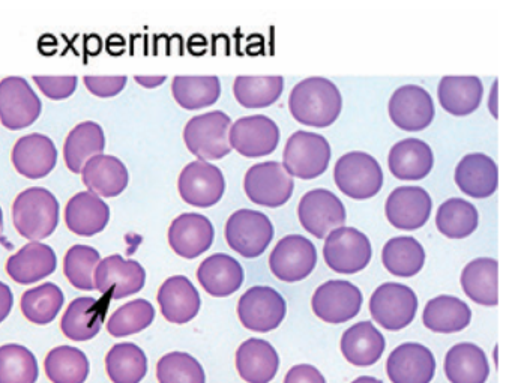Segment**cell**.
Listing matches in <instances>:
<instances>
[{
  "label": "cell",
  "mask_w": 512,
  "mask_h": 383,
  "mask_svg": "<svg viewBox=\"0 0 512 383\" xmlns=\"http://www.w3.org/2000/svg\"><path fill=\"white\" fill-rule=\"evenodd\" d=\"M154 319V305L146 299H136L122 305L110 316L107 331L116 338L128 337L149 328Z\"/></svg>",
  "instance_id": "obj_46"
},
{
  "label": "cell",
  "mask_w": 512,
  "mask_h": 383,
  "mask_svg": "<svg viewBox=\"0 0 512 383\" xmlns=\"http://www.w3.org/2000/svg\"><path fill=\"white\" fill-rule=\"evenodd\" d=\"M290 113L308 127L326 128L334 124L343 109L337 85L325 77H310L292 89Z\"/></svg>",
  "instance_id": "obj_1"
},
{
  "label": "cell",
  "mask_w": 512,
  "mask_h": 383,
  "mask_svg": "<svg viewBox=\"0 0 512 383\" xmlns=\"http://www.w3.org/2000/svg\"><path fill=\"white\" fill-rule=\"evenodd\" d=\"M83 184L98 197H116L128 185V170L119 158L97 155L82 170Z\"/></svg>",
  "instance_id": "obj_32"
},
{
  "label": "cell",
  "mask_w": 512,
  "mask_h": 383,
  "mask_svg": "<svg viewBox=\"0 0 512 383\" xmlns=\"http://www.w3.org/2000/svg\"><path fill=\"white\" fill-rule=\"evenodd\" d=\"M433 151L419 139H404L389 152L388 166L400 181H421L433 169Z\"/></svg>",
  "instance_id": "obj_30"
},
{
  "label": "cell",
  "mask_w": 512,
  "mask_h": 383,
  "mask_svg": "<svg viewBox=\"0 0 512 383\" xmlns=\"http://www.w3.org/2000/svg\"><path fill=\"white\" fill-rule=\"evenodd\" d=\"M388 110L392 122L409 133L425 130L434 119L433 98L416 85L398 88L389 100Z\"/></svg>",
  "instance_id": "obj_18"
},
{
  "label": "cell",
  "mask_w": 512,
  "mask_h": 383,
  "mask_svg": "<svg viewBox=\"0 0 512 383\" xmlns=\"http://www.w3.org/2000/svg\"><path fill=\"white\" fill-rule=\"evenodd\" d=\"M128 79L125 76L118 77H85V86L92 95L100 98L116 97L124 91Z\"/></svg>",
  "instance_id": "obj_50"
},
{
  "label": "cell",
  "mask_w": 512,
  "mask_h": 383,
  "mask_svg": "<svg viewBox=\"0 0 512 383\" xmlns=\"http://www.w3.org/2000/svg\"><path fill=\"white\" fill-rule=\"evenodd\" d=\"M136 82L139 85L145 86V88H157V86L163 85L166 82V76L160 77H142L137 76Z\"/></svg>",
  "instance_id": "obj_53"
},
{
  "label": "cell",
  "mask_w": 512,
  "mask_h": 383,
  "mask_svg": "<svg viewBox=\"0 0 512 383\" xmlns=\"http://www.w3.org/2000/svg\"><path fill=\"white\" fill-rule=\"evenodd\" d=\"M386 373L392 383H430L436 373V359L422 344H400L389 355Z\"/></svg>",
  "instance_id": "obj_19"
},
{
  "label": "cell",
  "mask_w": 512,
  "mask_h": 383,
  "mask_svg": "<svg viewBox=\"0 0 512 383\" xmlns=\"http://www.w3.org/2000/svg\"><path fill=\"white\" fill-rule=\"evenodd\" d=\"M436 226L446 238H467L478 227V211L472 203L454 197L437 209Z\"/></svg>",
  "instance_id": "obj_43"
},
{
  "label": "cell",
  "mask_w": 512,
  "mask_h": 383,
  "mask_svg": "<svg viewBox=\"0 0 512 383\" xmlns=\"http://www.w3.org/2000/svg\"><path fill=\"white\" fill-rule=\"evenodd\" d=\"M2 224H4V214H2V209H0V229H2Z\"/></svg>",
  "instance_id": "obj_55"
},
{
  "label": "cell",
  "mask_w": 512,
  "mask_h": 383,
  "mask_svg": "<svg viewBox=\"0 0 512 383\" xmlns=\"http://www.w3.org/2000/svg\"><path fill=\"white\" fill-rule=\"evenodd\" d=\"M145 283V268L136 260H125L119 254L101 260L95 269V290L112 299H124L139 293Z\"/></svg>",
  "instance_id": "obj_13"
},
{
  "label": "cell",
  "mask_w": 512,
  "mask_h": 383,
  "mask_svg": "<svg viewBox=\"0 0 512 383\" xmlns=\"http://www.w3.org/2000/svg\"><path fill=\"white\" fill-rule=\"evenodd\" d=\"M248 199L266 208H278L289 202L295 188L292 176L277 161L254 164L244 181Z\"/></svg>",
  "instance_id": "obj_9"
},
{
  "label": "cell",
  "mask_w": 512,
  "mask_h": 383,
  "mask_svg": "<svg viewBox=\"0 0 512 383\" xmlns=\"http://www.w3.org/2000/svg\"><path fill=\"white\" fill-rule=\"evenodd\" d=\"M484 86L475 76H446L437 88L440 106L454 116H466L475 112L481 104Z\"/></svg>",
  "instance_id": "obj_34"
},
{
  "label": "cell",
  "mask_w": 512,
  "mask_h": 383,
  "mask_svg": "<svg viewBox=\"0 0 512 383\" xmlns=\"http://www.w3.org/2000/svg\"><path fill=\"white\" fill-rule=\"evenodd\" d=\"M334 178L340 191L356 200L371 199L383 185L382 167L367 152L343 155L335 164Z\"/></svg>",
  "instance_id": "obj_5"
},
{
  "label": "cell",
  "mask_w": 512,
  "mask_h": 383,
  "mask_svg": "<svg viewBox=\"0 0 512 383\" xmlns=\"http://www.w3.org/2000/svg\"><path fill=\"white\" fill-rule=\"evenodd\" d=\"M382 262L395 277H413L424 266V247L412 236L389 239L383 247Z\"/></svg>",
  "instance_id": "obj_38"
},
{
  "label": "cell",
  "mask_w": 512,
  "mask_h": 383,
  "mask_svg": "<svg viewBox=\"0 0 512 383\" xmlns=\"http://www.w3.org/2000/svg\"><path fill=\"white\" fill-rule=\"evenodd\" d=\"M157 379L160 383H206V374L194 356L172 352L158 361Z\"/></svg>",
  "instance_id": "obj_48"
},
{
  "label": "cell",
  "mask_w": 512,
  "mask_h": 383,
  "mask_svg": "<svg viewBox=\"0 0 512 383\" xmlns=\"http://www.w3.org/2000/svg\"><path fill=\"white\" fill-rule=\"evenodd\" d=\"M38 361L31 350L20 344L0 347V383H37Z\"/></svg>",
  "instance_id": "obj_45"
},
{
  "label": "cell",
  "mask_w": 512,
  "mask_h": 383,
  "mask_svg": "<svg viewBox=\"0 0 512 383\" xmlns=\"http://www.w3.org/2000/svg\"><path fill=\"white\" fill-rule=\"evenodd\" d=\"M286 313V299L272 287H251L239 299V320L250 331H274L283 323Z\"/></svg>",
  "instance_id": "obj_10"
},
{
  "label": "cell",
  "mask_w": 512,
  "mask_h": 383,
  "mask_svg": "<svg viewBox=\"0 0 512 383\" xmlns=\"http://www.w3.org/2000/svg\"><path fill=\"white\" fill-rule=\"evenodd\" d=\"M230 127L232 119L221 110L194 116L185 125V145L200 161L221 160L232 151Z\"/></svg>",
  "instance_id": "obj_3"
},
{
  "label": "cell",
  "mask_w": 512,
  "mask_h": 383,
  "mask_svg": "<svg viewBox=\"0 0 512 383\" xmlns=\"http://www.w3.org/2000/svg\"><path fill=\"white\" fill-rule=\"evenodd\" d=\"M106 370L113 383H140L148 373V358L134 343H119L106 356Z\"/></svg>",
  "instance_id": "obj_39"
},
{
  "label": "cell",
  "mask_w": 512,
  "mask_h": 383,
  "mask_svg": "<svg viewBox=\"0 0 512 383\" xmlns=\"http://www.w3.org/2000/svg\"><path fill=\"white\" fill-rule=\"evenodd\" d=\"M173 97L187 110H200L217 103L221 95L220 79L215 76H178L172 83Z\"/></svg>",
  "instance_id": "obj_41"
},
{
  "label": "cell",
  "mask_w": 512,
  "mask_h": 383,
  "mask_svg": "<svg viewBox=\"0 0 512 383\" xmlns=\"http://www.w3.org/2000/svg\"><path fill=\"white\" fill-rule=\"evenodd\" d=\"M418 298L410 287L400 283H385L374 290L370 313L374 322L388 331H401L415 319Z\"/></svg>",
  "instance_id": "obj_8"
},
{
  "label": "cell",
  "mask_w": 512,
  "mask_h": 383,
  "mask_svg": "<svg viewBox=\"0 0 512 383\" xmlns=\"http://www.w3.org/2000/svg\"><path fill=\"white\" fill-rule=\"evenodd\" d=\"M100 253L89 245H74L65 254L64 272L68 281L79 290H95L94 274Z\"/></svg>",
  "instance_id": "obj_47"
},
{
  "label": "cell",
  "mask_w": 512,
  "mask_h": 383,
  "mask_svg": "<svg viewBox=\"0 0 512 383\" xmlns=\"http://www.w3.org/2000/svg\"><path fill=\"white\" fill-rule=\"evenodd\" d=\"M340 346L347 362L356 367H370L382 358L386 341L373 323L359 322L344 332Z\"/></svg>",
  "instance_id": "obj_29"
},
{
  "label": "cell",
  "mask_w": 512,
  "mask_h": 383,
  "mask_svg": "<svg viewBox=\"0 0 512 383\" xmlns=\"http://www.w3.org/2000/svg\"><path fill=\"white\" fill-rule=\"evenodd\" d=\"M157 299L163 316L176 325L191 322L202 305L199 292L184 275L167 278L158 290Z\"/></svg>",
  "instance_id": "obj_23"
},
{
  "label": "cell",
  "mask_w": 512,
  "mask_h": 383,
  "mask_svg": "<svg viewBox=\"0 0 512 383\" xmlns=\"http://www.w3.org/2000/svg\"><path fill=\"white\" fill-rule=\"evenodd\" d=\"M316 263V247L302 235L284 236L269 256L272 274L286 283L305 280L316 268Z\"/></svg>",
  "instance_id": "obj_12"
},
{
  "label": "cell",
  "mask_w": 512,
  "mask_h": 383,
  "mask_svg": "<svg viewBox=\"0 0 512 383\" xmlns=\"http://www.w3.org/2000/svg\"><path fill=\"white\" fill-rule=\"evenodd\" d=\"M352 383H383L382 380L376 379V377L371 376H361L358 379L353 380Z\"/></svg>",
  "instance_id": "obj_54"
},
{
  "label": "cell",
  "mask_w": 512,
  "mask_h": 383,
  "mask_svg": "<svg viewBox=\"0 0 512 383\" xmlns=\"http://www.w3.org/2000/svg\"><path fill=\"white\" fill-rule=\"evenodd\" d=\"M14 298L13 292L7 284L0 281V323L4 322L10 316L13 310Z\"/></svg>",
  "instance_id": "obj_52"
},
{
  "label": "cell",
  "mask_w": 512,
  "mask_h": 383,
  "mask_svg": "<svg viewBox=\"0 0 512 383\" xmlns=\"http://www.w3.org/2000/svg\"><path fill=\"white\" fill-rule=\"evenodd\" d=\"M109 301L95 298H77L62 317L61 329L65 337L74 341H88L97 337L106 319Z\"/></svg>",
  "instance_id": "obj_26"
},
{
  "label": "cell",
  "mask_w": 512,
  "mask_h": 383,
  "mask_svg": "<svg viewBox=\"0 0 512 383\" xmlns=\"http://www.w3.org/2000/svg\"><path fill=\"white\" fill-rule=\"evenodd\" d=\"M274 226L263 212L239 209L226 224L227 244L247 259L262 256L274 238Z\"/></svg>",
  "instance_id": "obj_6"
},
{
  "label": "cell",
  "mask_w": 512,
  "mask_h": 383,
  "mask_svg": "<svg viewBox=\"0 0 512 383\" xmlns=\"http://www.w3.org/2000/svg\"><path fill=\"white\" fill-rule=\"evenodd\" d=\"M298 215L302 227L319 239L346 223L343 202L325 188L308 191L299 202Z\"/></svg>",
  "instance_id": "obj_15"
},
{
  "label": "cell",
  "mask_w": 512,
  "mask_h": 383,
  "mask_svg": "<svg viewBox=\"0 0 512 383\" xmlns=\"http://www.w3.org/2000/svg\"><path fill=\"white\" fill-rule=\"evenodd\" d=\"M284 169L298 179H314L323 175L331 161V146L325 137L308 131H296L287 140L283 154Z\"/></svg>",
  "instance_id": "obj_4"
},
{
  "label": "cell",
  "mask_w": 512,
  "mask_h": 383,
  "mask_svg": "<svg viewBox=\"0 0 512 383\" xmlns=\"http://www.w3.org/2000/svg\"><path fill=\"white\" fill-rule=\"evenodd\" d=\"M40 98L22 77H7L0 82V122L8 130L31 127L41 115Z\"/></svg>",
  "instance_id": "obj_11"
},
{
  "label": "cell",
  "mask_w": 512,
  "mask_h": 383,
  "mask_svg": "<svg viewBox=\"0 0 512 383\" xmlns=\"http://www.w3.org/2000/svg\"><path fill=\"white\" fill-rule=\"evenodd\" d=\"M106 136L97 122H82L68 134L64 145V158L68 169L82 173L83 167L91 158L103 155Z\"/></svg>",
  "instance_id": "obj_36"
},
{
  "label": "cell",
  "mask_w": 512,
  "mask_h": 383,
  "mask_svg": "<svg viewBox=\"0 0 512 383\" xmlns=\"http://www.w3.org/2000/svg\"><path fill=\"white\" fill-rule=\"evenodd\" d=\"M179 194L188 205L196 208H211L220 202L226 191L223 172L206 161L188 164L178 181Z\"/></svg>",
  "instance_id": "obj_16"
},
{
  "label": "cell",
  "mask_w": 512,
  "mask_h": 383,
  "mask_svg": "<svg viewBox=\"0 0 512 383\" xmlns=\"http://www.w3.org/2000/svg\"><path fill=\"white\" fill-rule=\"evenodd\" d=\"M497 272H499V265L496 259L479 257L472 260L461 272L460 281L463 292L476 304L494 307L499 304Z\"/></svg>",
  "instance_id": "obj_37"
},
{
  "label": "cell",
  "mask_w": 512,
  "mask_h": 383,
  "mask_svg": "<svg viewBox=\"0 0 512 383\" xmlns=\"http://www.w3.org/2000/svg\"><path fill=\"white\" fill-rule=\"evenodd\" d=\"M284 79L271 77H236L233 94L245 109H263L272 106L283 94Z\"/></svg>",
  "instance_id": "obj_42"
},
{
  "label": "cell",
  "mask_w": 512,
  "mask_h": 383,
  "mask_svg": "<svg viewBox=\"0 0 512 383\" xmlns=\"http://www.w3.org/2000/svg\"><path fill=\"white\" fill-rule=\"evenodd\" d=\"M371 254L370 239L352 227L332 230L323 247L326 265L338 274H356L367 268Z\"/></svg>",
  "instance_id": "obj_7"
},
{
  "label": "cell",
  "mask_w": 512,
  "mask_h": 383,
  "mask_svg": "<svg viewBox=\"0 0 512 383\" xmlns=\"http://www.w3.org/2000/svg\"><path fill=\"white\" fill-rule=\"evenodd\" d=\"M229 143L244 157H266L277 149L280 130L268 116H245L230 127Z\"/></svg>",
  "instance_id": "obj_17"
},
{
  "label": "cell",
  "mask_w": 512,
  "mask_h": 383,
  "mask_svg": "<svg viewBox=\"0 0 512 383\" xmlns=\"http://www.w3.org/2000/svg\"><path fill=\"white\" fill-rule=\"evenodd\" d=\"M215 230L205 215H179L169 229V244L178 256L196 259L214 244Z\"/></svg>",
  "instance_id": "obj_21"
},
{
  "label": "cell",
  "mask_w": 512,
  "mask_h": 383,
  "mask_svg": "<svg viewBox=\"0 0 512 383\" xmlns=\"http://www.w3.org/2000/svg\"><path fill=\"white\" fill-rule=\"evenodd\" d=\"M284 383H326V380L313 365L299 364L287 371Z\"/></svg>",
  "instance_id": "obj_51"
},
{
  "label": "cell",
  "mask_w": 512,
  "mask_h": 383,
  "mask_svg": "<svg viewBox=\"0 0 512 383\" xmlns=\"http://www.w3.org/2000/svg\"><path fill=\"white\" fill-rule=\"evenodd\" d=\"M11 160L20 175L41 179L55 169L58 151L50 137L34 133L17 140Z\"/></svg>",
  "instance_id": "obj_22"
},
{
  "label": "cell",
  "mask_w": 512,
  "mask_h": 383,
  "mask_svg": "<svg viewBox=\"0 0 512 383\" xmlns=\"http://www.w3.org/2000/svg\"><path fill=\"white\" fill-rule=\"evenodd\" d=\"M445 374L451 383H485L490 376V365L481 347L460 343L446 353Z\"/></svg>",
  "instance_id": "obj_33"
},
{
  "label": "cell",
  "mask_w": 512,
  "mask_h": 383,
  "mask_svg": "<svg viewBox=\"0 0 512 383\" xmlns=\"http://www.w3.org/2000/svg\"><path fill=\"white\" fill-rule=\"evenodd\" d=\"M13 221L23 238L32 242L49 238L59 223L58 200L46 188H28L14 200Z\"/></svg>",
  "instance_id": "obj_2"
},
{
  "label": "cell",
  "mask_w": 512,
  "mask_h": 383,
  "mask_svg": "<svg viewBox=\"0 0 512 383\" xmlns=\"http://www.w3.org/2000/svg\"><path fill=\"white\" fill-rule=\"evenodd\" d=\"M56 254L49 245L31 242L7 262V272L16 283L32 284L49 277L56 269Z\"/></svg>",
  "instance_id": "obj_31"
},
{
  "label": "cell",
  "mask_w": 512,
  "mask_h": 383,
  "mask_svg": "<svg viewBox=\"0 0 512 383\" xmlns=\"http://www.w3.org/2000/svg\"><path fill=\"white\" fill-rule=\"evenodd\" d=\"M455 184L467 196L485 199L497 190L499 170L488 155L469 154L461 158L455 169Z\"/></svg>",
  "instance_id": "obj_27"
},
{
  "label": "cell",
  "mask_w": 512,
  "mask_h": 383,
  "mask_svg": "<svg viewBox=\"0 0 512 383\" xmlns=\"http://www.w3.org/2000/svg\"><path fill=\"white\" fill-rule=\"evenodd\" d=\"M34 82L50 100H65L70 98L77 89L76 76L70 77H34Z\"/></svg>",
  "instance_id": "obj_49"
},
{
  "label": "cell",
  "mask_w": 512,
  "mask_h": 383,
  "mask_svg": "<svg viewBox=\"0 0 512 383\" xmlns=\"http://www.w3.org/2000/svg\"><path fill=\"white\" fill-rule=\"evenodd\" d=\"M110 208L97 194L83 191L71 197L65 208V223L79 236H94L106 229Z\"/></svg>",
  "instance_id": "obj_28"
},
{
  "label": "cell",
  "mask_w": 512,
  "mask_h": 383,
  "mask_svg": "<svg viewBox=\"0 0 512 383\" xmlns=\"http://www.w3.org/2000/svg\"><path fill=\"white\" fill-rule=\"evenodd\" d=\"M472 320L469 305L455 296L440 295L427 302L422 322L437 334H454L463 331Z\"/></svg>",
  "instance_id": "obj_35"
},
{
  "label": "cell",
  "mask_w": 512,
  "mask_h": 383,
  "mask_svg": "<svg viewBox=\"0 0 512 383\" xmlns=\"http://www.w3.org/2000/svg\"><path fill=\"white\" fill-rule=\"evenodd\" d=\"M44 367L47 377L53 383H85L91 371L88 356L71 346L50 350Z\"/></svg>",
  "instance_id": "obj_40"
},
{
  "label": "cell",
  "mask_w": 512,
  "mask_h": 383,
  "mask_svg": "<svg viewBox=\"0 0 512 383\" xmlns=\"http://www.w3.org/2000/svg\"><path fill=\"white\" fill-rule=\"evenodd\" d=\"M314 314L332 325L346 323L358 316L362 307V293L355 284L344 280L326 281L311 299Z\"/></svg>",
  "instance_id": "obj_14"
},
{
  "label": "cell",
  "mask_w": 512,
  "mask_h": 383,
  "mask_svg": "<svg viewBox=\"0 0 512 383\" xmlns=\"http://www.w3.org/2000/svg\"><path fill=\"white\" fill-rule=\"evenodd\" d=\"M280 358L272 344L260 338H250L236 352V368L247 383H269L277 376Z\"/></svg>",
  "instance_id": "obj_24"
},
{
  "label": "cell",
  "mask_w": 512,
  "mask_h": 383,
  "mask_svg": "<svg viewBox=\"0 0 512 383\" xmlns=\"http://www.w3.org/2000/svg\"><path fill=\"white\" fill-rule=\"evenodd\" d=\"M430 194L421 187H398L389 194L385 212L389 223L400 230L421 229L431 215Z\"/></svg>",
  "instance_id": "obj_20"
},
{
  "label": "cell",
  "mask_w": 512,
  "mask_h": 383,
  "mask_svg": "<svg viewBox=\"0 0 512 383\" xmlns=\"http://www.w3.org/2000/svg\"><path fill=\"white\" fill-rule=\"evenodd\" d=\"M64 301L61 287L55 283H44L23 293L22 311L29 322L35 325H49L62 310Z\"/></svg>",
  "instance_id": "obj_44"
},
{
  "label": "cell",
  "mask_w": 512,
  "mask_h": 383,
  "mask_svg": "<svg viewBox=\"0 0 512 383\" xmlns=\"http://www.w3.org/2000/svg\"><path fill=\"white\" fill-rule=\"evenodd\" d=\"M197 280L215 298H226L241 289L244 269L229 254L218 253L200 263Z\"/></svg>",
  "instance_id": "obj_25"
}]
</instances>
